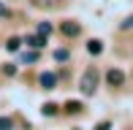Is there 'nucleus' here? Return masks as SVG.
I'll list each match as a JSON object with an SVG mask.
<instances>
[{"mask_svg":"<svg viewBox=\"0 0 133 130\" xmlns=\"http://www.w3.org/2000/svg\"><path fill=\"white\" fill-rule=\"evenodd\" d=\"M79 87H82V92H84V95H92V92H95V87H98V70H95V68L84 70V73H82V81H79Z\"/></svg>","mask_w":133,"mask_h":130,"instance_id":"f257e3e1","label":"nucleus"},{"mask_svg":"<svg viewBox=\"0 0 133 130\" xmlns=\"http://www.w3.org/2000/svg\"><path fill=\"white\" fill-rule=\"evenodd\" d=\"M106 81H109L111 87H122V84H125V73H122V70H117V68H111V70L106 73Z\"/></svg>","mask_w":133,"mask_h":130,"instance_id":"f03ea898","label":"nucleus"},{"mask_svg":"<svg viewBox=\"0 0 133 130\" xmlns=\"http://www.w3.org/2000/svg\"><path fill=\"white\" fill-rule=\"evenodd\" d=\"M60 30H63V35L74 38V35H79V30H82V27L76 25V22H63V25H60Z\"/></svg>","mask_w":133,"mask_h":130,"instance_id":"7ed1b4c3","label":"nucleus"},{"mask_svg":"<svg viewBox=\"0 0 133 130\" xmlns=\"http://www.w3.org/2000/svg\"><path fill=\"white\" fill-rule=\"evenodd\" d=\"M54 84H57V76L54 73H41V87L44 90H54Z\"/></svg>","mask_w":133,"mask_h":130,"instance_id":"20e7f679","label":"nucleus"},{"mask_svg":"<svg viewBox=\"0 0 133 130\" xmlns=\"http://www.w3.org/2000/svg\"><path fill=\"white\" fill-rule=\"evenodd\" d=\"M25 44H27V46H33V49H41V46H46V35H30Z\"/></svg>","mask_w":133,"mask_h":130,"instance_id":"39448f33","label":"nucleus"},{"mask_svg":"<svg viewBox=\"0 0 133 130\" xmlns=\"http://www.w3.org/2000/svg\"><path fill=\"white\" fill-rule=\"evenodd\" d=\"M87 52H90V54H101V52H103V44H101V41H90Z\"/></svg>","mask_w":133,"mask_h":130,"instance_id":"423d86ee","label":"nucleus"},{"mask_svg":"<svg viewBox=\"0 0 133 130\" xmlns=\"http://www.w3.org/2000/svg\"><path fill=\"white\" fill-rule=\"evenodd\" d=\"M65 111L76 114V111H82V103H79V100H68V103H65Z\"/></svg>","mask_w":133,"mask_h":130,"instance_id":"0eeeda50","label":"nucleus"},{"mask_svg":"<svg viewBox=\"0 0 133 130\" xmlns=\"http://www.w3.org/2000/svg\"><path fill=\"white\" fill-rule=\"evenodd\" d=\"M19 46H22V41H19V38H8V44H5V49H8V52H16Z\"/></svg>","mask_w":133,"mask_h":130,"instance_id":"6e6552de","label":"nucleus"},{"mask_svg":"<svg viewBox=\"0 0 133 130\" xmlns=\"http://www.w3.org/2000/svg\"><path fill=\"white\" fill-rule=\"evenodd\" d=\"M52 33V25H49V22H41V25H38V35H49Z\"/></svg>","mask_w":133,"mask_h":130,"instance_id":"1a4fd4ad","label":"nucleus"},{"mask_svg":"<svg viewBox=\"0 0 133 130\" xmlns=\"http://www.w3.org/2000/svg\"><path fill=\"white\" fill-rule=\"evenodd\" d=\"M54 60H57V62H65V60H68V52H65V49H57V52H54Z\"/></svg>","mask_w":133,"mask_h":130,"instance_id":"9d476101","label":"nucleus"},{"mask_svg":"<svg viewBox=\"0 0 133 130\" xmlns=\"http://www.w3.org/2000/svg\"><path fill=\"white\" fill-rule=\"evenodd\" d=\"M44 114H46V117L57 114V106H54V103H46V106H44Z\"/></svg>","mask_w":133,"mask_h":130,"instance_id":"9b49d317","label":"nucleus"},{"mask_svg":"<svg viewBox=\"0 0 133 130\" xmlns=\"http://www.w3.org/2000/svg\"><path fill=\"white\" fill-rule=\"evenodd\" d=\"M0 130H11V119L8 117H0Z\"/></svg>","mask_w":133,"mask_h":130,"instance_id":"f8f14e48","label":"nucleus"},{"mask_svg":"<svg viewBox=\"0 0 133 130\" xmlns=\"http://www.w3.org/2000/svg\"><path fill=\"white\" fill-rule=\"evenodd\" d=\"M130 27H133V16H128V19L122 22V30H130Z\"/></svg>","mask_w":133,"mask_h":130,"instance_id":"ddd939ff","label":"nucleus"},{"mask_svg":"<svg viewBox=\"0 0 133 130\" xmlns=\"http://www.w3.org/2000/svg\"><path fill=\"white\" fill-rule=\"evenodd\" d=\"M0 16H8V8H5L3 3H0Z\"/></svg>","mask_w":133,"mask_h":130,"instance_id":"4468645a","label":"nucleus"},{"mask_svg":"<svg viewBox=\"0 0 133 130\" xmlns=\"http://www.w3.org/2000/svg\"><path fill=\"white\" fill-rule=\"evenodd\" d=\"M95 130H109V122H101V125L95 127Z\"/></svg>","mask_w":133,"mask_h":130,"instance_id":"2eb2a0df","label":"nucleus"}]
</instances>
